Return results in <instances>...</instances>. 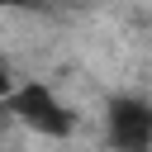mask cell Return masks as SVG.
Listing matches in <instances>:
<instances>
[{
    "instance_id": "cell-1",
    "label": "cell",
    "mask_w": 152,
    "mask_h": 152,
    "mask_svg": "<svg viewBox=\"0 0 152 152\" xmlns=\"http://www.w3.org/2000/svg\"><path fill=\"white\" fill-rule=\"evenodd\" d=\"M5 114H10L24 133L48 138V142H66V138L76 133L71 104L57 95V86H48V81H38V76H28V81H19V86L5 90Z\"/></svg>"
},
{
    "instance_id": "cell-2",
    "label": "cell",
    "mask_w": 152,
    "mask_h": 152,
    "mask_svg": "<svg viewBox=\"0 0 152 152\" xmlns=\"http://www.w3.org/2000/svg\"><path fill=\"white\" fill-rule=\"evenodd\" d=\"M104 138L114 152H152V100L114 95L104 104Z\"/></svg>"
}]
</instances>
